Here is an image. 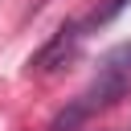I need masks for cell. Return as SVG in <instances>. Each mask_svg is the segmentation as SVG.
<instances>
[{"label":"cell","instance_id":"4","mask_svg":"<svg viewBox=\"0 0 131 131\" xmlns=\"http://www.w3.org/2000/svg\"><path fill=\"white\" fill-rule=\"evenodd\" d=\"M45 4H49V0H33V12H37V8H45Z\"/></svg>","mask_w":131,"mask_h":131},{"label":"cell","instance_id":"3","mask_svg":"<svg viewBox=\"0 0 131 131\" xmlns=\"http://www.w3.org/2000/svg\"><path fill=\"white\" fill-rule=\"evenodd\" d=\"M127 4H131V0H111V4L102 8V12H94V25H106V20H115V16H119V12L127 8Z\"/></svg>","mask_w":131,"mask_h":131},{"label":"cell","instance_id":"1","mask_svg":"<svg viewBox=\"0 0 131 131\" xmlns=\"http://www.w3.org/2000/svg\"><path fill=\"white\" fill-rule=\"evenodd\" d=\"M127 94H131V41L115 45L111 53H102L94 78L53 115L49 131H78L82 123H90L94 115H102L106 106H115V102L127 98Z\"/></svg>","mask_w":131,"mask_h":131},{"label":"cell","instance_id":"2","mask_svg":"<svg viewBox=\"0 0 131 131\" xmlns=\"http://www.w3.org/2000/svg\"><path fill=\"white\" fill-rule=\"evenodd\" d=\"M78 41H82V25L78 20H70V25H61L29 61H25V70L29 74H53V70H61L66 61H74V53H78Z\"/></svg>","mask_w":131,"mask_h":131}]
</instances>
